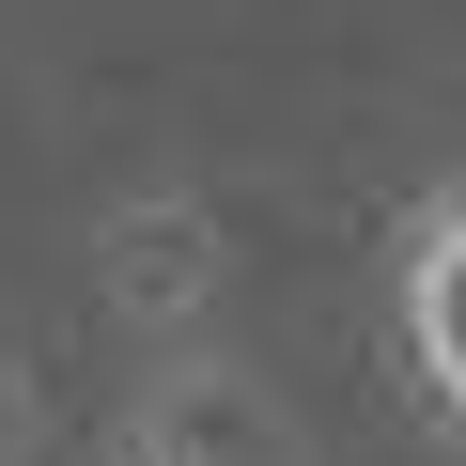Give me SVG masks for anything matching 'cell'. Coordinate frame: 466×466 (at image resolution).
Masks as SVG:
<instances>
[{
  "label": "cell",
  "mask_w": 466,
  "mask_h": 466,
  "mask_svg": "<svg viewBox=\"0 0 466 466\" xmlns=\"http://www.w3.org/2000/svg\"><path fill=\"white\" fill-rule=\"evenodd\" d=\"M389 327H404L420 404L466 435V171H451V187H420V202H404V233H389Z\"/></svg>",
  "instance_id": "6da1fadb"
}]
</instances>
